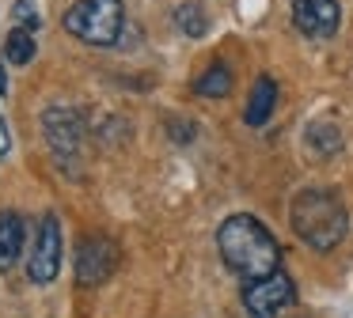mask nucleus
Returning a JSON list of instances; mask_svg holds the SVG:
<instances>
[{
    "label": "nucleus",
    "instance_id": "obj_1",
    "mask_svg": "<svg viewBox=\"0 0 353 318\" xmlns=\"http://www.w3.org/2000/svg\"><path fill=\"white\" fill-rule=\"evenodd\" d=\"M216 254L239 280H259L281 269V246L274 231L251 212H232L216 227Z\"/></svg>",
    "mask_w": 353,
    "mask_h": 318
},
{
    "label": "nucleus",
    "instance_id": "obj_2",
    "mask_svg": "<svg viewBox=\"0 0 353 318\" xmlns=\"http://www.w3.org/2000/svg\"><path fill=\"white\" fill-rule=\"evenodd\" d=\"M289 227L307 250L315 254H330L345 242L350 235V212H345L342 197L334 189L307 186L292 197L289 204Z\"/></svg>",
    "mask_w": 353,
    "mask_h": 318
},
{
    "label": "nucleus",
    "instance_id": "obj_3",
    "mask_svg": "<svg viewBox=\"0 0 353 318\" xmlns=\"http://www.w3.org/2000/svg\"><path fill=\"white\" fill-rule=\"evenodd\" d=\"M61 27L69 30L77 42L110 50V45L122 42L125 4L122 0H77V4H69V12L61 15Z\"/></svg>",
    "mask_w": 353,
    "mask_h": 318
},
{
    "label": "nucleus",
    "instance_id": "obj_4",
    "mask_svg": "<svg viewBox=\"0 0 353 318\" xmlns=\"http://www.w3.org/2000/svg\"><path fill=\"white\" fill-rule=\"evenodd\" d=\"M42 136H46V148L54 151L57 163L77 167V159L88 148V118L77 106H46L42 110Z\"/></svg>",
    "mask_w": 353,
    "mask_h": 318
},
{
    "label": "nucleus",
    "instance_id": "obj_5",
    "mask_svg": "<svg viewBox=\"0 0 353 318\" xmlns=\"http://www.w3.org/2000/svg\"><path fill=\"white\" fill-rule=\"evenodd\" d=\"M65 262V235H61V216L57 212H42L31 235V262H27V277L31 284L46 288L57 280Z\"/></svg>",
    "mask_w": 353,
    "mask_h": 318
},
{
    "label": "nucleus",
    "instance_id": "obj_6",
    "mask_svg": "<svg viewBox=\"0 0 353 318\" xmlns=\"http://www.w3.org/2000/svg\"><path fill=\"white\" fill-rule=\"evenodd\" d=\"M239 303L251 318H281L296 303V280L285 269H274L270 277L247 280L243 292H239Z\"/></svg>",
    "mask_w": 353,
    "mask_h": 318
},
{
    "label": "nucleus",
    "instance_id": "obj_7",
    "mask_svg": "<svg viewBox=\"0 0 353 318\" xmlns=\"http://www.w3.org/2000/svg\"><path fill=\"white\" fill-rule=\"evenodd\" d=\"M118 262H122V254H118V246L107 239V235H88V239H80L77 262H72L77 284L80 288H99L103 280L118 269Z\"/></svg>",
    "mask_w": 353,
    "mask_h": 318
},
{
    "label": "nucleus",
    "instance_id": "obj_8",
    "mask_svg": "<svg viewBox=\"0 0 353 318\" xmlns=\"http://www.w3.org/2000/svg\"><path fill=\"white\" fill-rule=\"evenodd\" d=\"M289 15H292V27L312 42H327L342 27V4L338 0H292Z\"/></svg>",
    "mask_w": 353,
    "mask_h": 318
},
{
    "label": "nucleus",
    "instance_id": "obj_9",
    "mask_svg": "<svg viewBox=\"0 0 353 318\" xmlns=\"http://www.w3.org/2000/svg\"><path fill=\"white\" fill-rule=\"evenodd\" d=\"M27 246V224L16 209H4L0 212V273H8L12 265L23 257Z\"/></svg>",
    "mask_w": 353,
    "mask_h": 318
},
{
    "label": "nucleus",
    "instance_id": "obj_10",
    "mask_svg": "<svg viewBox=\"0 0 353 318\" xmlns=\"http://www.w3.org/2000/svg\"><path fill=\"white\" fill-rule=\"evenodd\" d=\"M277 110V80L262 72L259 80L251 83V95H247V110H243V121L251 129H262Z\"/></svg>",
    "mask_w": 353,
    "mask_h": 318
},
{
    "label": "nucleus",
    "instance_id": "obj_11",
    "mask_svg": "<svg viewBox=\"0 0 353 318\" xmlns=\"http://www.w3.org/2000/svg\"><path fill=\"white\" fill-rule=\"evenodd\" d=\"M304 148L312 151L315 159H330L342 151V129L334 121H312L304 129Z\"/></svg>",
    "mask_w": 353,
    "mask_h": 318
},
{
    "label": "nucleus",
    "instance_id": "obj_12",
    "mask_svg": "<svg viewBox=\"0 0 353 318\" xmlns=\"http://www.w3.org/2000/svg\"><path fill=\"white\" fill-rule=\"evenodd\" d=\"M194 91H198L201 98H228L232 95V68L224 65V61L205 65V72L194 80Z\"/></svg>",
    "mask_w": 353,
    "mask_h": 318
},
{
    "label": "nucleus",
    "instance_id": "obj_13",
    "mask_svg": "<svg viewBox=\"0 0 353 318\" xmlns=\"http://www.w3.org/2000/svg\"><path fill=\"white\" fill-rule=\"evenodd\" d=\"M0 53L8 57V65H31L34 53H39L34 30H27V27H12L8 34H4V45H0Z\"/></svg>",
    "mask_w": 353,
    "mask_h": 318
},
{
    "label": "nucleus",
    "instance_id": "obj_14",
    "mask_svg": "<svg viewBox=\"0 0 353 318\" xmlns=\"http://www.w3.org/2000/svg\"><path fill=\"white\" fill-rule=\"evenodd\" d=\"M175 27L179 34L186 38H205L209 34V12L198 4V0H183V4H175Z\"/></svg>",
    "mask_w": 353,
    "mask_h": 318
},
{
    "label": "nucleus",
    "instance_id": "obj_15",
    "mask_svg": "<svg viewBox=\"0 0 353 318\" xmlns=\"http://www.w3.org/2000/svg\"><path fill=\"white\" fill-rule=\"evenodd\" d=\"M8 19H12V27H27V30L42 27V15H39V4H34V0H16Z\"/></svg>",
    "mask_w": 353,
    "mask_h": 318
},
{
    "label": "nucleus",
    "instance_id": "obj_16",
    "mask_svg": "<svg viewBox=\"0 0 353 318\" xmlns=\"http://www.w3.org/2000/svg\"><path fill=\"white\" fill-rule=\"evenodd\" d=\"M168 133H171V140L175 144H194V136H198V125L194 121H179V118H168Z\"/></svg>",
    "mask_w": 353,
    "mask_h": 318
},
{
    "label": "nucleus",
    "instance_id": "obj_17",
    "mask_svg": "<svg viewBox=\"0 0 353 318\" xmlns=\"http://www.w3.org/2000/svg\"><path fill=\"white\" fill-rule=\"evenodd\" d=\"M8 151H12V129H8V121L0 118V159H8Z\"/></svg>",
    "mask_w": 353,
    "mask_h": 318
},
{
    "label": "nucleus",
    "instance_id": "obj_18",
    "mask_svg": "<svg viewBox=\"0 0 353 318\" xmlns=\"http://www.w3.org/2000/svg\"><path fill=\"white\" fill-rule=\"evenodd\" d=\"M4 65H8V57L0 53V98L8 95V72H4Z\"/></svg>",
    "mask_w": 353,
    "mask_h": 318
}]
</instances>
